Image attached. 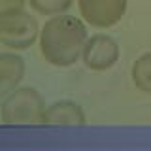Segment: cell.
<instances>
[{
    "instance_id": "obj_5",
    "label": "cell",
    "mask_w": 151,
    "mask_h": 151,
    "mask_svg": "<svg viewBox=\"0 0 151 151\" xmlns=\"http://www.w3.org/2000/svg\"><path fill=\"white\" fill-rule=\"evenodd\" d=\"M129 0H78L79 15L94 28H110L127 13Z\"/></svg>"
},
{
    "instance_id": "obj_7",
    "label": "cell",
    "mask_w": 151,
    "mask_h": 151,
    "mask_svg": "<svg viewBox=\"0 0 151 151\" xmlns=\"http://www.w3.org/2000/svg\"><path fill=\"white\" fill-rule=\"evenodd\" d=\"M25 78V59L17 53H0V98L8 96Z\"/></svg>"
},
{
    "instance_id": "obj_9",
    "label": "cell",
    "mask_w": 151,
    "mask_h": 151,
    "mask_svg": "<svg viewBox=\"0 0 151 151\" xmlns=\"http://www.w3.org/2000/svg\"><path fill=\"white\" fill-rule=\"evenodd\" d=\"M30 4V8L34 9L40 15H60V13H66L70 8H72L74 0H27Z\"/></svg>"
},
{
    "instance_id": "obj_10",
    "label": "cell",
    "mask_w": 151,
    "mask_h": 151,
    "mask_svg": "<svg viewBox=\"0 0 151 151\" xmlns=\"http://www.w3.org/2000/svg\"><path fill=\"white\" fill-rule=\"evenodd\" d=\"M27 0H0V17L9 15V13H17L25 9Z\"/></svg>"
},
{
    "instance_id": "obj_4",
    "label": "cell",
    "mask_w": 151,
    "mask_h": 151,
    "mask_svg": "<svg viewBox=\"0 0 151 151\" xmlns=\"http://www.w3.org/2000/svg\"><path fill=\"white\" fill-rule=\"evenodd\" d=\"M121 49L119 44L110 36V34H93L87 38L83 45L81 60L93 72H106V70L113 68L119 60Z\"/></svg>"
},
{
    "instance_id": "obj_6",
    "label": "cell",
    "mask_w": 151,
    "mask_h": 151,
    "mask_svg": "<svg viewBox=\"0 0 151 151\" xmlns=\"http://www.w3.org/2000/svg\"><path fill=\"white\" fill-rule=\"evenodd\" d=\"M42 123L44 125H85L87 117H85L83 108L78 102L57 100L45 106Z\"/></svg>"
},
{
    "instance_id": "obj_2",
    "label": "cell",
    "mask_w": 151,
    "mask_h": 151,
    "mask_svg": "<svg viewBox=\"0 0 151 151\" xmlns=\"http://www.w3.org/2000/svg\"><path fill=\"white\" fill-rule=\"evenodd\" d=\"M45 100L34 87H17L0 104V119L6 125H36L42 123Z\"/></svg>"
},
{
    "instance_id": "obj_8",
    "label": "cell",
    "mask_w": 151,
    "mask_h": 151,
    "mask_svg": "<svg viewBox=\"0 0 151 151\" xmlns=\"http://www.w3.org/2000/svg\"><path fill=\"white\" fill-rule=\"evenodd\" d=\"M130 78L138 91L151 94V53H144L134 60L130 68Z\"/></svg>"
},
{
    "instance_id": "obj_1",
    "label": "cell",
    "mask_w": 151,
    "mask_h": 151,
    "mask_svg": "<svg viewBox=\"0 0 151 151\" xmlns=\"http://www.w3.org/2000/svg\"><path fill=\"white\" fill-rule=\"evenodd\" d=\"M87 38V27L81 19L60 13L44 23L40 28L38 45L45 63L57 68H68L81 59Z\"/></svg>"
},
{
    "instance_id": "obj_3",
    "label": "cell",
    "mask_w": 151,
    "mask_h": 151,
    "mask_svg": "<svg viewBox=\"0 0 151 151\" xmlns=\"http://www.w3.org/2000/svg\"><path fill=\"white\" fill-rule=\"evenodd\" d=\"M40 38V23L28 12L0 17V44L13 51H25Z\"/></svg>"
}]
</instances>
